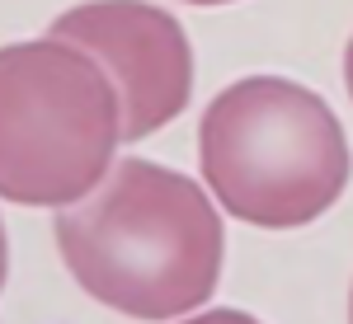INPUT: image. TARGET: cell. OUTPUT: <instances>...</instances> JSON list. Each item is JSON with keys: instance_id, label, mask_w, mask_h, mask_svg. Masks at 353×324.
Here are the masks:
<instances>
[{"instance_id": "obj_3", "label": "cell", "mask_w": 353, "mask_h": 324, "mask_svg": "<svg viewBox=\"0 0 353 324\" xmlns=\"http://www.w3.org/2000/svg\"><path fill=\"white\" fill-rule=\"evenodd\" d=\"M123 94L94 56L66 38L0 47V197L14 207H71L113 169Z\"/></svg>"}, {"instance_id": "obj_6", "label": "cell", "mask_w": 353, "mask_h": 324, "mask_svg": "<svg viewBox=\"0 0 353 324\" xmlns=\"http://www.w3.org/2000/svg\"><path fill=\"white\" fill-rule=\"evenodd\" d=\"M5 272H10V240H5V221H0V292H5Z\"/></svg>"}, {"instance_id": "obj_1", "label": "cell", "mask_w": 353, "mask_h": 324, "mask_svg": "<svg viewBox=\"0 0 353 324\" xmlns=\"http://www.w3.org/2000/svg\"><path fill=\"white\" fill-rule=\"evenodd\" d=\"M52 240L85 296L141 324L208 305L226 259V226L208 184L141 155L113 160L99 188L61 207Z\"/></svg>"}, {"instance_id": "obj_8", "label": "cell", "mask_w": 353, "mask_h": 324, "mask_svg": "<svg viewBox=\"0 0 353 324\" xmlns=\"http://www.w3.org/2000/svg\"><path fill=\"white\" fill-rule=\"evenodd\" d=\"M184 5H236V0H184Z\"/></svg>"}, {"instance_id": "obj_5", "label": "cell", "mask_w": 353, "mask_h": 324, "mask_svg": "<svg viewBox=\"0 0 353 324\" xmlns=\"http://www.w3.org/2000/svg\"><path fill=\"white\" fill-rule=\"evenodd\" d=\"M174 324H264L245 310H203V315H189V320H174Z\"/></svg>"}, {"instance_id": "obj_4", "label": "cell", "mask_w": 353, "mask_h": 324, "mask_svg": "<svg viewBox=\"0 0 353 324\" xmlns=\"http://www.w3.org/2000/svg\"><path fill=\"white\" fill-rule=\"evenodd\" d=\"M94 56L123 94V136L146 141L170 127L193 94V47L184 24L151 0H85L48 24Z\"/></svg>"}, {"instance_id": "obj_7", "label": "cell", "mask_w": 353, "mask_h": 324, "mask_svg": "<svg viewBox=\"0 0 353 324\" xmlns=\"http://www.w3.org/2000/svg\"><path fill=\"white\" fill-rule=\"evenodd\" d=\"M344 89H349V99H353V38H349V47H344Z\"/></svg>"}, {"instance_id": "obj_9", "label": "cell", "mask_w": 353, "mask_h": 324, "mask_svg": "<svg viewBox=\"0 0 353 324\" xmlns=\"http://www.w3.org/2000/svg\"><path fill=\"white\" fill-rule=\"evenodd\" d=\"M349 324H353V287H349Z\"/></svg>"}, {"instance_id": "obj_2", "label": "cell", "mask_w": 353, "mask_h": 324, "mask_svg": "<svg viewBox=\"0 0 353 324\" xmlns=\"http://www.w3.org/2000/svg\"><path fill=\"white\" fill-rule=\"evenodd\" d=\"M198 169L226 216L301 230L344 197L353 151L339 113L288 76H245L198 122Z\"/></svg>"}]
</instances>
